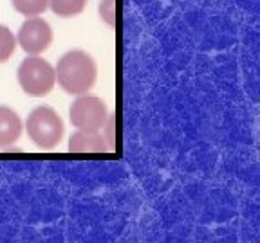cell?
<instances>
[{"label": "cell", "mask_w": 260, "mask_h": 243, "mask_svg": "<svg viewBox=\"0 0 260 243\" xmlns=\"http://www.w3.org/2000/svg\"><path fill=\"white\" fill-rule=\"evenodd\" d=\"M13 8L24 16H38L49 8V0H11Z\"/></svg>", "instance_id": "9c48e42d"}, {"label": "cell", "mask_w": 260, "mask_h": 243, "mask_svg": "<svg viewBox=\"0 0 260 243\" xmlns=\"http://www.w3.org/2000/svg\"><path fill=\"white\" fill-rule=\"evenodd\" d=\"M107 141L102 134L90 132V130H78L69 139L71 153H107Z\"/></svg>", "instance_id": "8992f818"}, {"label": "cell", "mask_w": 260, "mask_h": 243, "mask_svg": "<svg viewBox=\"0 0 260 243\" xmlns=\"http://www.w3.org/2000/svg\"><path fill=\"white\" fill-rule=\"evenodd\" d=\"M54 69L38 56L25 58L18 67V83L29 96H47L54 87Z\"/></svg>", "instance_id": "3957f363"}, {"label": "cell", "mask_w": 260, "mask_h": 243, "mask_svg": "<svg viewBox=\"0 0 260 243\" xmlns=\"http://www.w3.org/2000/svg\"><path fill=\"white\" fill-rule=\"evenodd\" d=\"M15 47V34L6 25H0V63H4V61H8L13 56Z\"/></svg>", "instance_id": "30bf717a"}, {"label": "cell", "mask_w": 260, "mask_h": 243, "mask_svg": "<svg viewBox=\"0 0 260 243\" xmlns=\"http://www.w3.org/2000/svg\"><path fill=\"white\" fill-rule=\"evenodd\" d=\"M25 130L32 142L44 150H51L63 139V121L51 106H37L29 113Z\"/></svg>", "instance_id": "7a4b0ae2"}, {"label": "cell", "mask_w": 260, "mask_h": 243, "mask_svg": "<svg viewBox=\"0 0 260 243\" xmlns=\"http://www.w3.org/2000/svg\"><path fill=\"white\" fill-rule=\"evenodd\" d=\"M16 40H18V45L24 49L25 53L37 56V54L44 53L45 49L51 45L53 31H51V25L44 18L32 16V18H29V20H25L22 24Z\"/></svg>", "instance_id": "5b68a950"}, {"label": "cell", "mask_w": 260, "mask_h": 243, "mask_svg": "<svg viewBox=\"0 0 260 243\" xmlns=\"http://www.w3.org/2000/svg\"><path fill=\"white\" fill-rule=\"evenodd\" d=\"M100 16L102 20L107 22L110 27H116L118 20H116V0H102L100 4Z\"/></svg>", "instance_id": "8fae6325"}, {"label": "cell", "mask_w": 260, "mask_h": 243, "mask_svg": "<svg viewBox=\"0 0 260 243\" xmlns=\"http://www.w3.org/2000/svg\"><path fill=\"white\" fill-rule=\"evenodd\" d=\"M69 119H71V125L78 130L100 132L107 125L109 112H107V106L103 103V99L80 94L69 110Z\"/></svg>", "instance_id": "277c9868"}, {"label": "cell", "mask_w": 260, "mask_h": 243, "mask_svg": "<svg viewBox=\"0 0 260 243\" xmlns=\"http://www.w3.org/2000/svg\"><path fill=\"white\" fill-rule=\"evenodd\" d=\"M22 135V121L9 106H0V146L15 144Z\"/></svg>", "instance_id": "52a82bcc"}, {"label": "cell", "mask_w": 260, "mask_h": 243, "mask_svg": "<svg viewBox=\"0 0 260 243\" xmlns=\"http://www.w3.org/2000/svg\"><path fill=\"white\" fill-rule=\"evenodd\" d=\"M49 6L54 15L69 18V16L80 15L87 6V0H49Z\"/></svg>", "instance_id": "ba28073f"}, {"label": "cell", "mask_w": 260, "mask_h": 243, "mask_svg": "<svg viewBox=\"0 0 260 243\" xmlns=\"http://www.w3.org/2000/svg\"><path fill=\"white\" fill-rule=\"evenodd\" d=\"M54 77L67 94H87L98 77L96 61L85 51H69L58 60Z\"/></svg>", "instance_id": "6da1fadb"}]
</instances>
